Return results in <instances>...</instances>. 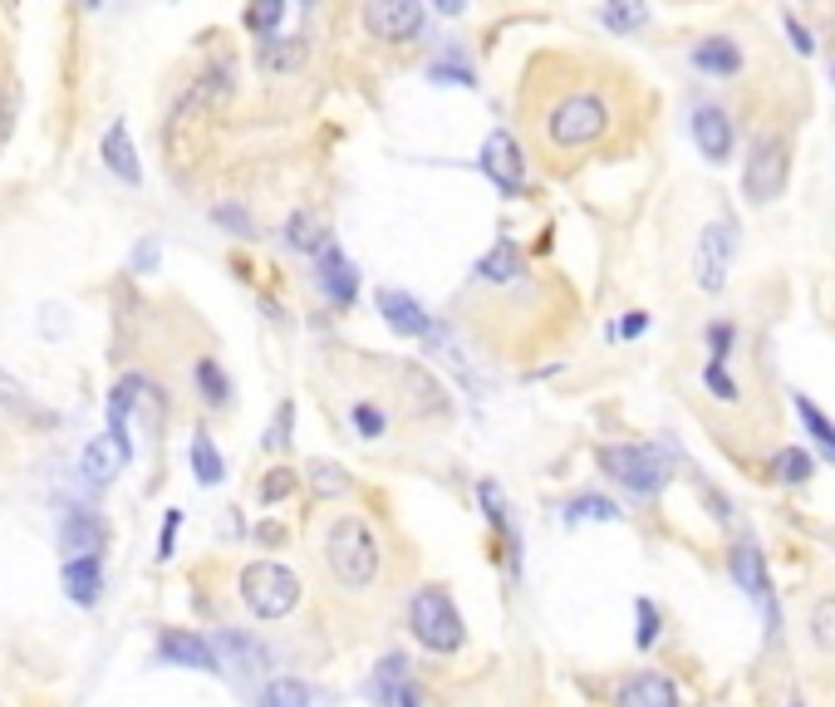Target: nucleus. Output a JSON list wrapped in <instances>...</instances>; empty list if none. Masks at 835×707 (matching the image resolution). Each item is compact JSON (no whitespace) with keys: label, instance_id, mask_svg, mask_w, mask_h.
<instances>
[{"label":"nucleus","instance_id":"nucleus-4","mask_svg":"<svg viewBox=\"0 0 835 707\" xmlns=\"http://www.w3.org/2000/svg\"><path fill=\"white\" fill-rule=\"evenodd\" d=\"M408 629H414V639L432 653H458L462 643H468V625H462L458 605H452V595L438 585H422L414 595V605H408Z\"/></svg>","mask_w":835,"mask_h":707},{"label":"nucleus","instance_id":"nucleus-26","mask_svg":"<svg viewBox=\"0 0 835 707\" xmlns=\"http://www.w3.org/2000/svg\"><path fill=\"white\" fill-rule=\"evenodd\" d=\"M187 457H193V477H197V487H217V482L227 477V462H221V452H217V442H211V432H207V428H197V432H193V448H187Z\"/></svg>","mask_w":835,"mask_h":707},{"label":"nucleus","instance_id":"nucleus-41","mask_svg":"<svg viewBox=\"0 0 835 707\" xmlns=\"http://www.w3.org/2000/svg\"><path fill=\"white\" fill-rule=\"evenodd\" d=\"M644 20H649V10H644V5H605V10H600V25L619 30V35H629V30L644 25Z\"/></svg>","mask_w":835,"mask_h":707},{"label":"nucleus","instance_id":"nucleus-33","mask_svg":"<svg viewBox=\"0 0 835 707\" xmlns=\"http://www.w3.org/2000/svg\"><path fill=\"white\" fill-rule=\"evenodd\" d=\"M565 521H625V511H619L609 496H575V501L565 506Z\"/></svg>","mask_w":835,"mask_h":707},{"label":"nucleus","instance_id":"nucleus-50","mask_svg":"<svg viewBox=\"0 0 835 707\" xmlns=\"http://www.w3.org/2000/svg\"><path fill=\"white\" fill-rule=\"evenodd\" d=\"M644 330H649V314H644V310H629L625 320H619V334H625V340H639Z\"/></svg>","mask_w":835,"mask_h":707},{"label":"nucleus","instance_id":"nucleus-27","mask_svg":"<svg viewBox=\"0 0 835 707\" xmlns=\"http://www.w3.org/2000/svg\"><path fill=\"white\" fill-rule=\"evenodd\" d=\"M285 246L305 251V256H320V251L330 246V236H325V227L310 212H290V221H285Z\"/></svg>","mask_w":835,"mask_h":707},{"label":"nucleus","instance_id":"nucleus-36","mask_svg":"<svg viewBox=\"0 0 835 707\" xmlns=\"http://www.w3.org/2000/svg\"><path fill=\"white\" fill-rule=\"evenodd\" d=\"M811 639H816L821 653H835V599H816L811 605Z\"/></svg>","mask_w":835,"mask_h":707},{"label":"nucleus","instance_id":"nucleus-6","mask_svg":"<svg viewBox=\"0 0 835 707\" xmlns=\"http://www.w3.org/2000/svg\"><path fill=\"white\" fill-rule=\"evenodd\" d=\"M787 177H791V143L781 139L777 129L757 133L752 153H747V167H743L747 202H752V207H771L781 192H787Z\"/></svg>","mask_w":835,"mask_h":707},{"label":"nucleus","instance_id":"nucleus-18","mask_svg":"<svg viewBox=\"0 0 835 707\" xmlns=\"http://www.w3.org/2000/svg\"><path fill=\"white\" fill-rule=\"evenodd\" d=\"M59 585H65V595L79 609H94V605H99V589H103V561H99V555L65 561V565H59Z\"/></svg>","mask_w":835,"mask_h":707},{"label":"nucleus","instance_id":"nucleus-37","mask_svg":"<svg viewBox=\"0 0 835 707\" xmlns=\"http://www.w3.org/2000/svg\"><path fill=\"white\" fill-rule=\"evenodd\" d=\"M634 615H639V634H634V643H639L644 653L659 643V629H663V619H659V605H653L649 595H639L634 599Z\"/></svg>","mask_w":835,"mask_h":707},{"label":"nucleus","instance_id":"nucleus-10","mask_svg":"<svg viewBox=\"0 0 835 707\" xmlns=\"http://www.w3.org/2000/svg\"><path fill=\"white\" fill-rule=\"evenodd\" d=\"M315 285H320V295L334 305V310H349V305L359 300V270L349 266V256L334 246V241L315 256Z\"/></svg>","mask_w":835,"mask_h":707},{"label":"nucleus","instance_id":"nucleus-32","mask_svg":"<svg viewBox=\"0 0 835 707\" xmlns=\"http://www.w3.org/2000/svg\"><path fill=\"white\" fill-rule=\"evenodd\" d=\"M315 703V693H310V683H300V678H271L266 688H261V707H310Z\"/></svg>","mask_w":835,"mask_h":707},{"label":"nucleus","instance_id":"nucleus-25","mask_svg":"<svg viewBox=\"0 0 835 707\" xmlns=\"http://www.w3.org/2000/svg\"><path fill=\"white\" fill-rule=\"evenodd\" d=\"M408 659L404 653H384L374 669V678H369V698H374L378 707H398V693L408 688Z\"/></svg>","mask_w":835,"mask_h":707},{"label":"nucleus","instance_id":"nucleus-20","mask_svg":"<svg viewBox=\"0 0 835 707\" xmlns=\"http://www.w3.org/2000/svg\"><path fill=\"white\" fill-rule=\"evenodd\" d=\"M693 69L713 74V79H733V74H743V49L733 35H707L693 45Z\"/></svg>","mask_w":835,"mask_h":707},{"label":"nucleus","instance_id":"nucleus-48","mask_svg":"<svg viewBox=\"0 0 835 707\" xmlns=\"http://www.w3.org/2000/svg\"><path fill=\"white\" fill-rule=\"evenodd\" d=\"M781 25H787V35H791V45H796V55H816V40H811V30L801 25V20L791 15V10L781 15Z\"/></svg>","mask_w":835,"mask_h":707},{"label":"nucleus","instance_id":"nucleus-40","mask_svg":"<svg viewBox=\"0 0 835 707\" xmlns=\"http://www.w3.org/2000/svg\"><path fill=\"white\" fill-rule=\"evenodd\" d=\"M349 423L359 428V438H384V432H388L384 408H374V404H354V408H349Z\"/></svg>","mask_w":835,"mask_h":707},{"label":"nucleus","instance_id":"nucleus-30","mask_svg":"<svg viewBox=\"0 0 835 707\" xmlns=\"http://www.w3.org/2000/svg\"><path fill=\"white\" fill-rule=\"evenodd\" d=\"M477 276H487L492 285H512L516 276H521V256H516L512 241H496L487 256L477 261Z\"/></svg>","mask_w":835,"mask_h":707},{"label":"nucleus","instance_id":"nucleus-22","mask_svg":"<svg viewBox=\"0 0 835 707\" xmlns=\"http://www.w3.org/2000/svg\"><path fill=\"white\" fill-rule=\"evenodd\" d=\"M477 501H482V516H487V526L506 541L512 570H521V535H516V526H512V511H506L502 487H496V482H477Z\"/></svg>","mask_w":835,"mask_h":707},{"label":"nucleus","instance_id":"nucleus-2","mask_svg":"<svg viewBox=\"0 0 835 707\" xmlns=\"http://www.w3.org/2000/svg\"><path fill=\"white\" fill-rule=\"evenodd\" d=\"M595 462L634 501H649L673 482V457L653 442H605V448H595Z\"/></svg>","mask_w":835,"mask_h":707},{"label":"nucleus","instance_id":"nucleus-24","mask_svg":"<svg viewBox=\"0 0 835 707\" xmlns=\"http://www.w3.org/2000/svg\"><path fill=\"white\" fill-rule=\"evenodd\" d=\"M615 703L619 707H679V688L663 673H634Z\"/></svg>","mask_w":835,"mask_h":707},{"label":"nucleus","instance_id":"nucleus-45","mask_svg":"<svg viewBox=\"0 0 835 707\" xmlns=\"http://www.w3.org/2000/svg\"><path fill=\"white\" fill-rule=\"evenodd\" d=\"M290 423H295V404L285 398V404L276 408V423H271V432H266V448H271V452L290 448Z\"/></svg>","mask_w":835,"mask_h":707},{"label":"nucleus","instance_id":"nucleus-34","mask_svg":"<svg viewBox=\"0 0 835 707\" xmlns=\"http://www.w3.org/2000/svg\"><path fill=\"white\" fill-rule=\"evenodd\" d=\"M197 388H202V398L211 408H221L231 398V378L221 374L217 358H197Z\"/></svg>","mask_w":835,"mask_h":707},{"label":"nucleus","instance_id":"nucleus-35","mask_svg":"<svg viewBox=\"0 0 835 707\" xmlns=\"http://www.w3.org/2000/svg\"><path fill=\"white\" fill-rule=\"evenodd\" d=\"M305 472H310V487L320 491V496H344L349 487H354V482H349V472L340 467V462H320V457H315Z\"/></svg>","mask_w":835,"mask_h":707},{"label":"nucleus","instance_id":"nucleus-16","mask_svg":"<svg viewBox=\"0 0 835 707\" xmlns=\"http://www.w3.org/2000/svg\"><path fill=\"white\" fill-rule=\"evenodd\" d=\"M693 143L713 167L727 163V157H733V119H727L723 109H713V103L693 109Z\"/></svg>","mask_w":835,"mask_h":707},{"label":"nucleus","instance_id":"nucleus-44","mask_svg":"<svg viewBox=\"0 0 835 707\" xmlns=\"http://www.w3.org/2000/svg\"><path fill=\"white\" fill-rule=\"evenodd\" d=\"M733 324L727 320H717V324H707V358H713V364H727V358H733Z\"/></svg>","mask_w":835,"mask_h":707},{"label":"nucleus","instance_id":"nucleus-12","mask_svg":"<svg viewBox=\"0 0 835 707\" xmlns=\"http://www.w3.org/2000/svg\"><path fill=\"white\" fill-rule=\"evenodd\" d=\"M374 300H378V314H384V324H388L394 334H404V340H428V334H432V314L422 310V305H418L408 290H398V285H384Z\"/></svg>","mask_w":835,"mask_h":707},{"label":"nucleus","instance_id":"nucleus-53","mask_svg":"<svg viewBox=\"0 0 835 707\" xmlns=\"http://www.w3.org/2000/svg\"><path fill=\"white\" fill-rule=\"evenodd\" d=\"M791 707H801V703H791Z\"/></svg>","mask_w":835,"mask_h":707},{"label":"nucleus","instance_id":"nucleus-13","mask_svg":"<svg viewBox=\"0 0 835 707\" xmlns=\"http://www.w3.org/2000/svg\"><path fill=\"white\" fill-rule=\"evenodd\" d=\"M103 541H109V531H103V521L89 511V506H69L65 521H59V551H69L65 561H79V555H99Z\"/></svg>","mask_w":835,"mask_h":707},{"label":"nucleus","instance_id":"nucleus-9","mask_svg":"<svg viewBox=\"0 0 835 707\" xmlns=\"http://www.w3.org/2000/svg\"><path fill=\"white\" fill-rule=\"evenodd\" d=\"M364 30L374 40H414L422 30V5L418 0H369Z\"/></svg>","mask_w":835,"mask_h":707},{"label":"nucleus","instance_id":"nucleus-46","mask_svg":"<svg viewBox=\"0 0 835 707\" xmlns=\"http://www.w3.org/2000/svg\"><path fill=\"white\" fill-rule=\"evenodd\" d=\"M157 256H163V251H157V236H143L139 246H133V256H129V270H133V276H153Z\"/></svg>","mask_w":835,"mask_h":707},{"label":"nucleus","instance_id":"nucleus-38","mask_svg":"<svg viewBox=\"0 0 835 707\" xmlns=\"http://www.w3.org/2000/svg\"><path fill=\"white\" fill-rule=\"evenodd\" d=\"M703 384L717 404H737V398H743V388H737V378L727 374V364H713V358L703 364Z\"/></svg>","mask_w":835,"mask_h":707},{"label":"nucleus","instance_id":"nucleus-11","mask_svg":"<svg viewBox=\"0 0 835 707\" xmlns=\"http://www.w3.org/2000/svg\"><path fill=\"white\" fill-rule=\"evenodd\" d=\"M157 659L177 663V669L221 673V659H217V649H211V639L193 634V629H163V634H157Z\"/></svg>","mask_w":835,"mask_h":707},{"label":"nucleus","instance_id":"nucleus-7","mask_svg":"<svg viewBox=\"0 0 835 707\" xmlns=\"http://www.w3.org/2000/svg\"><path fill=\"white\" fill-rule=\"evenodd\" d=\"M727 565H733L737 589H747V595L757 599V609H762L767 639H777V629H781V609H777V589H771V575H767L762 551H757L752 541H737V545H733V555H727Z\"/></svg>","mask_w":835,"mask_h":707},{"label":"nucleus","instance_id":"nucleus-5","mask_svg":"<svg viewBox=\"0 0 835 707\" xmlns=\"http://www.w3.org/2000/svg\"><path fill=\"white\" fill-rule=\"evenodd\" d=\"M241 599L256 619H285L300 605V575L281 561H251L241 570Z\"/></svg>","mask_w":835,"mask_h":707},{"label":"nucleus","instance_id":"nucleus-1","mask_svg":"<svg viewBox=\"0 0 835 707\" xmlns=\"http://www.w3.org/2000/svg\"><path fill=\"white\" fill-rule=\"evenodd\" d=\"M615 123H619V109H615V99H609L605 89H570V93H560L551 109H546L541 133H546V143L551 147L575 153V147H600L609 139Z\"/></svg>","mask_w":835,"mask_h":707},{"label":"nucleus","instance_id":"nucleus-14","mask_svg":"<svg viewBox=\"0 0 835 707\" xmlns=\"http://www.w3.org/2000/svg\"><path fill=\"white\" fill-rule=\"evenodd\" d=\"M477 167L492 177L502 192H521V183H526V173H521V147H516L512 133H492L487 147H482V157H477Z\"/></svg>","mask_w":835,"mask_h":707},{"label":"nucleus","instance_id":"nucleus-8","mask_svg":"<svg viewBox=\"0 0 835 707\" xmlns=\"http://www.w3.org/2000/svg\"><path fill=\"white\" fill-rule=\"evenodd\" d=\"M737 251V231L733 221H717V227L703 231V241H697V256H693V276H697V290H723L727 285V261H733Z\"/></svg>","mask_w":835,"mask_h":707},{"label":"nucleus","instance_id":"nucleus-52","mask_svg":"<svg viewBox=\"0 0 835 707\" xmlns=\"http://www.w3.org/2000/svg\"><path fill=\"white\" fill-rule=\"evenodd\" d=\"M256 535H261V541H266V545H276V541H281V535H285V531H281V526H276V521H266V526H261V531H256Z\"/></svg>","mask_w":835,"mask_h":707},{"label":"nucleus","instance_id":"nucleus-19","mask_svg":"<svg viewBox=\"0 0 835 707\" xmlns=\"http://www.w3.org/2000/svg\"><path fill=\"white\" fill-rule=\"evenodd\" d=\"M211 649H217L221 669H231V673H261L271 663V653L251 634H237V629H221V634L211 639Z\"/></svg>","mask_w":835,"mask_h":707},{"label":"nucleus","instance_id":"nucleus-31","mask_svg":"<svg viewBox=\"0 0 835 707\" xmlns=\"http://www.w3.org/2000/svg\"><path fill=\"white\" fill-rule=\"evenodd\" d=\"M227 93H231V74L227 69H207L202 79L193 84V93L177 103V119H183V113H193V109H202V103H221Z\"/></svg>","mask_w":835,"mask_h":707},{"label":"nucleus","instance_id":"nucleus-51","mask_svg":"<svg viewBox=\"0 0 835 707\" xmlns=\"http://www.w3.org/2000/svg\"><path fill=\"white\" fill-rule=\"evenodd\" d=\"M398 707H422V693H418V683H408V688L398 693Z\"/></svg>","mask_w":835,"mask_h":707},{"label":"nucleus","instance_id":"nucleus-42","mask_svg":"<svg viewBox=\"0 0 835 707\" xmlns=\"http://www.w3.org/2000/svg\"><path fill=\"white\" fill-rule=\"evenodd\" d=\"M428 79L432 84H462V89H477V74H472L468 65H458V59H432Z\"/></svg>","mask_w":835,"mask_h":707},{"label":"nucleus","instance_id":"nucleus-17","mask_svg":"<svg viewBox=\"0 0 835 707\" xmlns=\"http://www.w3.org/2000/svg\"><path fill=\"white\" fill-rule=\"evenodd\" d=\"M79 467H84V482H89V487H113V477L129 467V457L119 452V442H113L109 432H99V438L84 442Z\"/></svg>","mask_w":835,"mask_h":707},{"label":"nucleus","instance_id":"nucleus-21","mask_svg":"<svg viewBox=\"0 0 835 707\" xmlns=\"http://www.w3.org/2000/svg\"><path fill=\"white\" fill-rule=\"evenodd\" d=\"M139 388H143V378L139 374H129V378H119V384L109 388V438L119 442V452L133 462V438H129V413H133V398H139Z\"/></svg>","mask_w":835,"mask_h":707},{"label":"nucleus","instance_id":"nucleus-29","mask_svg":"<svg viewBox=\"0 0 835 707\" xmlns=\"http://www.w3.org/2000/svg\"><path fill=\"white\" fill-rule=\"evenodd\" d=\"M791 404H796V413H801V428L811 432V442H816V448H821V452H826V457L835 462V423H831L826 413H821L816 404H811L806 394H791Z\"/></svg>","mask_w":835,"mask_h":707},{"label":"nucleus","instance_id":"nucleus-28","mask_svg":"<svg viewBox=\"0 0 835 707\" xmlns=\"http://www.w3.org/2000/svg\"><path fill=\"white\" fill-rule=\"evenodd\" d=\"M811 472H816V462H811L806 448H781L777 457H771V477H777L781 487H806Z\"/></svg>","mask_w":835,"mask_h":707},{"label":"nucleus","instance_id":"nucleus-39","mask_svg":"<svg viewBox=\"0 0 835 707\" xmlns=\"http://www.w3.org/2000/svg\"><path fill=\"white\" fill-rule=\"evenodd\" d=\"M281 20H285V0H266V5H251L246 10V25L256 30L261 40L281 35Z\"/></svg>","mask_w":835,"mask_h":707},{"label":"nucleus","instance_id":"nucleus-3","mask_svg":"<svg viewBox=\"0 0 835 707\" xmlns=\"http://www.w3.org/2000/svg\"><path fill=\"white\" fill-rule=\"evenodd\" d=\"M325 555H330V570L344 589H369L378 575V541L359 516H340L330 526V541H325Z\"/></svg>","mask_w":835,"mask_h":707},{"label":"nucleus","instance_id":"nucleus-43","mask_svg":"<svg viewBox=\"0 0 835 707\" xmlns=\"http://www.w3.org/2000/svg\"><path fill=\"white\" fill-rule=\"evenodd\" d=\"M295 482H300V477H295L290 467H276V472H266V482H261V501H266V506L285 501V496L295 491Z\"/></svg>","mask_w":835,"mask_h":707},{"label":"nucleus","instance_id":"nucleus-49","mask_svg":"<svg viewBox=\"0 0 835 707\" xmlns=\"http://www.w3.org/2000/svg\"><path fill=\"white\" fill-rule=\"evenodd\" d=\"M177 526H183V511H167L163 516V535H157V561H167V555H173V545H177Z\"/></svg>","mask_w":835,"mask_h":707},{"label":"nucleus","instance_id":"nucleus-15","mask_svg":"<svg viewBox=\"0 0 835 707\" xmlns=\"http://www.w3.org/2000/svg\"><path fill=\"white\" fill-rule=\"evenodd\" d=\"M99 157H103V167H109V173L119 177V183H129V187H139V183H143L139 147H133V133H129V123H123V119H113L109 129H103Z\"/></svg>","mask_w":835,"mask_h":707},{"label":"nucleus","instance_id":"nucleus-47","mask_svg":"<svg viewBox=\"0 0 835 707\" xmlns=\"http://www.w3.org/2000/svg\"><path fill=\"white\" fill-rule=\"evenodd\" d=\"M211 217H217V227H227V231H237V236H251V217L241 212V207H231V202H221V207H211Z\"/></svg>","mask_w":835,"mask_h":707},{"label":"nucleus","instance_id":"nucleus-23","mask_svg":"<svg viewBox=\"0 0 835 707\" xmlns=\"http://www.w3.org/2000/svg\"><path fill=\"white\" fill-rule=\"evenodd\" d=\"M305 59H310L305 35H271V40H261L256 45L261 74H295V69H305Z\"/></svg>","mask_w":835,"mask_h":707}]
</instances>
